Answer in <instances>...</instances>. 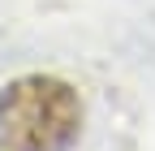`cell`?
<instances>
[{"label":"cell","mask_w":155,"mask_h":151,"mask_svg":"<svg viewBox=\"0 0 155 151\" xmlns=\"http://www.w3.org/2000/svg\"><path fill=\"white\" fill-rule=\"evenodd\" d=\"M82 129V99L65 78L26 73L0 91V151H69Z\"/></svg>","instance_id":"cell-1"}]
</instances>
